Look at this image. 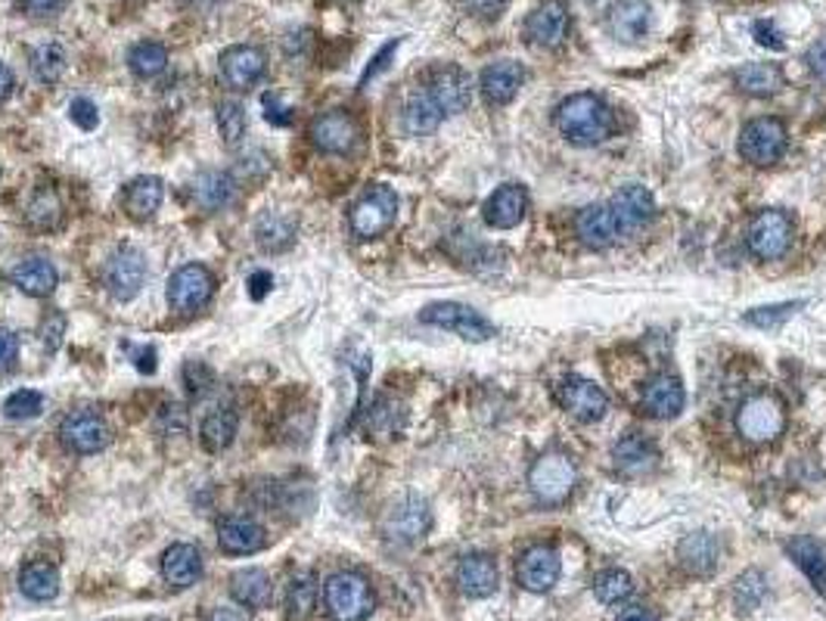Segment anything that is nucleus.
Listing matches in <instances>:
<instances>
[{
    "instance_id": "nucleus-41",
    "label": "nucleus",
    "mask_w": 826,
    "mask_h": 621,
    "mask_svg": "<svg viewBox=\"0 0 826 621\" xmlns=\"http://www.w3.org/2000/svg\"><path fill=\"white\" fill-rule=\"evenodd\" d=\"M594 594L603 606H619L634 594V578L624 568H606L594 582Z\"/></svg>"
},
{
    "instance_id": "nucleus-53",
    "label": "nucleus",
    "mask_w": 826,
    "mask_h": 621,
    "mask_svg": "<svg viewBox=\"0 0 826 621\" xmlns=\"http://www.w3.org/2000/svg\"><path fill=\"white\" fill-rule=\"evenodd\" d=\"M184 382H187V389L193 395H203L208 386H211V370H208L206 364H199V360H190L187 367H184Z\"/></svg>"
},
{
    "instance_id": "nucleus-45",
    "label": "nucleus",
    "mask_w": 826,
    "mask_h": 621,
    "mask_svg": "<svg viewBox=\"0 0 826 621\" xmlns=\"http://www.w3.org/2000/svg\"><path fill=\"white\" fill-rule=\"evenodd\" d=\"M799 308H805V301L792 299L780 301V304H761V308H752L743 321L749 323V326H758V330H777V326H783Z\"/></svg>"
},
{
    "instance_id": "nucleus-55",
    "label": "nucleus",
    "mask_w": 826,
    "mask_h": 621,
    "mask_svg": "<svg viewBox=\"0 0 826 621\" xmlns=\"http://www.w3.org/2000/svg\"><path fill=\"white\" fill-rule=\"evenodd\" d=\"M16 358H20V342L10 330L0 326V373H10L16 367Z\"/></svg>"
},
{
    "instance_id": "nucleus-56",
    "label": "nucleus",
    "mask_w": 826,
    "mask_h": 621,
    "mask_svg": "<svg viewBox=\"0 0 826 621\" xmlns=\"http://www.w3.org/2000/svg\"><path fill=\"white\" fill-rule=\"evenodd\" d=\"M805 62H807V72L817 78L821 84H826V38L814 41V44L807 47Z\"/></svg>"
},
{
    "instance_id": "nucleus-26",
    "label": "nucleus",
    "mask_w": 826,
    "mask_h": 621,
    "mask_svg": "<svg viewBox=\"0 0 826 621\" xmlns=\"http://www.w3.org/2000/svg\"><path fill=\"white\" fill-rule=\"evenodd\" d=\"M457 584L467 597H475V600H485L497 590L501 584V575H497V565L485 553H470L463 556L460 565H457Z\"/></svg>"
},
{
    "instance_id": "nucleus-25",
    "label": "nucleus",
    "mask_w": 826,
    "mask_h": 621,
    "mask_svg": "<svg viewBox=\"0 0 826 621\" xmlns=\"http://www.w3.org/2000/svg\"><path fill=\"white\" fill-rule=\"evenodd\" d=\"M612 460H616V470L624 472V475H643V472L656 467L658 448L653 445L650 435L624 433L612 448Z\"/></svg>"
},
{
    "instance_id": "nucleus-29",
    "label": "nucleus",
    "mask_w": 826,
    "mask_h": 621,
    "mask_svg": "<svg viewBox=\"0 0 826 621\" xmlns=\"http://www.w3.org/2000/svg\"><path fill=\"white\" fill-rule=\"evenodd\" d=\"M230 594L243 609H267L274 597V584L264 568H240L230 578Z\"/></svg>"
},
{
    "instance_id": "nucleus-40",
    "label": "nucleus",
    "mask_w": 826,
    "mask_h": 621,
    "mask_svg": "<svg viewBox=\"0 0 826 621\" xmlns=\"http://www.w3.org/2000/svg\"><path fill=\"white\" fill-rule=\"evenodd\" d=\"M128 66L137 78H156L165 72L169 66V50L156 41H144V44H134L131 54H128Z\"/></svg>"
},
{
    "instance_id": "nucleus-44",
    "label": "nucleus",
    "mask_w": 826,
    "mask_h": 621,
    "mask_svg": "<svg viewBox=\"0 0 826 621\" xmlns=\"http://www.w3.org/2000/svg\"><path fill=\"white\" fill-rule=\"evenodd\" d=\"M401 419H404V411L394 404L392 398H379L374 404V411L367 414V435L374 438H389L401 429Z\"/></svg>"
},
{
    "instance_id": "nucleus-47",
    "label": "nucleus",
    "mask_w": 826,
    "mask_h": 621,
    "mask_svg": "<svg viewBox=\"0 0 826 621\" xmlns=\"http://www.w3.org/2000/svg\"><path fill=\"white\" fill-rule=\"evenodd\" d=\"M218 131L225 137L227 147H237L245 137V110L237 100H225L218 106Z\"/></svg>"
},
{
    "instance_id": "nucleus-64",
    "label": "nucleus",
    "mask_w": 826,
    "mask_h": 621,
    "mask_svg": "<svg viewBox=\"0 0 826 621\" xmlns=\"http://www.w3.org/2000/svg\"><path fill=\"white\" fill-rule=\"evenodd\" d=\"M584 7H590V10H597V7H606L609 0H582Z\"/></svg>"
},
{
    "instance_id": "nucleus-1",
    "label": "nucleus",
    "mask_w": 826,
    "mask_h": 621,
    "mask_svg": "<svg viewBox=\"0 0 826 621\" xmlns=\"http://www.w3.org/2000/svg\"><path fill=\"white\" fill-rule=\"evenodd\" d=\"M557 131L575 147H597L616 134V113L597 94H572L553 113Z\"/></svg>"
},
{
    "instance_id": "nucleus-36",
    "label": "nucleus",
    "mask_w": 826,
    "mask_h": 621,
    "mask_svg": "<svg viewBox=\"0 0 826 621\" xmlns=\"http://www.w3.org/2000/svg\"><path fill=\"white\" fill-rule=\"evenodd\" d=\"M193 199L199 203L208 211H218L225 208L230 199H233V181L225 171H203L196 181H193Z\"/></svg>"
},
{
    "instance_id": "nucleus-63",
    "label": "nucleus",
    "mask_w": 826,
    "mask_h": 621,
    "mask_svg": "<svg viewBox=\"0 0 826 621\" xmlns=\"http://www.w3.org/2000/svg\"><path fill=\"white\" fill-rule=\"evenodd\" d=\"M137 355V370H144V373H152L156 370V352H134Z\"/></svg>"
},
{
    "instance_id": "nucleus-50",
    "label": "nucleus",
    "mask_w": 826,
    "mask_h": 621,
    "mask_svg": "<svg viewBox=\"0 0 826 621\" xmlns=\"http://www.w3.org/2000/svg\"><path fill=\"white\" fill-rule=\"evenodd\" d=\"M752 38L758 41L765 50H783V47H787V38H783V32L777 28V22L773 20L752 22Z\"/></svg>"
},
{
    "instance_id": "nucleus-23",
    "label": "nucleus",
    "mask_w": 826,
    "mask_h": 621,
    "mask_svg": "<svg viewBox=\"0 0 826 621\" xmlns=\"http://www.w3.org/2000/svg\"><path fill=\"white\" fill-rule=\"evenodd\" d=\"M221 76H225L227 88H233V91L252 88L264 76V54L259 47H245V44L227 47L221 54Z\"/></svg>"
},
{
    "instance_id": "nucleus-58",
    "label": "nucleus",
    "mask_w": 826,
    "mask_h": 621,
    "mask_svg": "<svg viewBox=\"0 0 826 621\" xmlns=\"http://www.w3.org/2000/svg\"><path fill=\"white\" fill-rule=\"evenodd\" d=\"M262 103H264V110H267L264 115H267V122H271V125H289V118H292V115H289L286 106H280V96L264 94Z\"/></svg>"
},
{
    "instance_id": "nucleus-13",
    "label": "nucleus",
    "mask_w": 826,
    "mask_h": 621,
    "mask_svg": "<svg viewBox=\"0 0 826 621\" xmlns=\"http://www.w3.org/2000/svg\"><path fill=\"white\" fill-rule=\"evenodd\" d=\"M606 206L612 208V218H616V225H619L624 240L638 237L640 230L650 225L653 215H656V199H653V193L646 187H640V184L621 187Z\"/></svg>"
},
{
    "instance_id": "nucleus-33",
    "label": "nucleus",
    "mask_w": 826,
    "mask_h": 621,
    "mask_svg": "<svg viewBox=\"0 0 826 621\" xmlns=\"http://www.w3.org/2000/svg\"><path fill=\"white\" fill-rule=\"evenodd\" d=\"M787 553L789 560L805 572V578L814 584V590L826 597V556L821 544L814 538H792L787 544Z\"/></svg>"
},
{
    "instance_id": "nucleus-31",
    "label": "nucleus",
    "mask_w": 826,
    "mask_h": 621,
    "mask_svg": "<svg viewBox=\"0 0 826 621\" xmlns=\"http://www.w3.org/2000/svg\"><path fill=\"white\" fill-rule=\"evenodd\" d=\"M57 267L47 262V258H25L13 267V286L22 289L25 296H35V299H44L57 289Z\"/></svg>"
},
{
    "instance_id": "nucleus-46",
    "label": "nucleus",
    "mask_w": 826,
    "mask_h": 621,
    "mask_svg": "<svg viewBox=\"0 0 826 621\" xmlns=\"http://www.w3.org/2000/svg\"><path fill=\"white\" fill-rule=\"evenodd\" d=\"M318 602V584L311 575H296L289 582V616L292 619H308Z\"/></svg>"
},
{
    "instance_id": "nucleus-19",
    "label": "nucleus",
    "mask_w": 826,
    "mask_h": 621,
    "mask_svg": "<svg viewBox=\"0 0 826 621\" xmlns=\"http://www.w3.org/2000/svg\"><path fill=\"white\" fill-rule=\"evenodd\" d=\"M526 84V66L516 59H497L485 66V72L479 78V91L489 100L491 106H507L516 100V94Z\"/></svg>"
},
{
    "instance_id": "nucleus-24",
    "label": "nucleus",
    "mask_w": 826,
    "mask_h": 621,
    "mask_svg": "<svg viewBox=\"0 0 826 621\" xmlns=\"http://www.w3.org/2000/svg\"><path fill=\"white\" fill-rule=\"evenodd\" d=\"M526 208V187H519V184H504V187H497L491 193L482 215H485V221H489V227H494V230H513L516 225H523Z\"/></svg>"
},
{
    "instance_id": "nucleus-43",
    "label": "nucleus",
    "mask_w": 826,
    "mask_h": 621,
    "mask_svg": "<svg viewBox=\"0 0 826 621\" xmlns=\"http://www.w3.org/2000/svg\"><path fill=\"white\" fill-rule=\"evenodd\" d=\"M28 225L38 227V230H57L59 221H62V206H59V196L54 189H38L35 199L28 203V211H25Z\"/></svg>"
},
{
    "instance_id": "nucleus-20",
    "label": "nucleus",
    "mask_w": 826,
    "mask_h": 621,
    "mask_svg": "<svg viewBox=\"0 0 826 621\" xmlns=\"http://www.w3.org/2000/svg\"><path fill=\"white\" fill-rule=\"evenodd\" d=\"M687 404V392H684V382L677 373H656L643 386L640 392V407L656 419H672L684 411Z\"/></svg>"
},
{
    "instance_id": "nucleus-32",
    "label": "nucleus",
    "mask_w": 826,
    "mask_h": 621,
    "mask_svg": "<svg viewBox=\"0 0 826 621\" xmlns=\"http://www.w3.org/2000/svg\"><path fill=\"white\" fill-rule=\"evenodd\" d=\"M677 563L684 565L690 575H709L718 563V544L712 534L693 531L677 544Z\"/></svg>"
},
{
    "instance_id": "nucleus-28",
    "label": "nucleus",
    "mask_w": 826,
    "mask_h": 621,
    "mask_svg": "<svg viewBox=\"0 0 826 621\" xmlns=\"http://www.w3.org/2000/svg\"><path fill=\"white\" fill-rule=\"evenodd\" d=\"M733 84L749 96H773L783 91L787 76L777 62H746L733 72Z\"/></svg>"
},
{
    "instance_id": "nucleus-17",
    "label": "nucleus",
    "mask_w": 826,
    "mask_h": 621,
    "mask_svg": "<svg viewBox=\"0 0 826 621\" xmlns=\"http://www.w3.org/2000/svg\"><path fill=\"white\" fill-rule=\"evenodd\" d=\"M357 140H360V125L355 122V115L345 113V110L323 113L311 122V143L318 150L345 156V152L355 150Z\"/></svg>"
},
{
    "instance_id": "nucleus-62",
    "label": "nucleus",
    "mask_w": 826,
    "mask_h": 621,
    "mask_svg": "<svg viewBox=\"0 0 826 621\" xmlns=\"http://www.w3.org/2000/svg\"><path fill=\"white\" fill-rule=\"evenodd\" d=\"M619 621H658L650 609H643V606H631V609H624L619 616Z\"/></svg>"
},
{
    "instance_id": "nucleus-49",
    "label": "nucleus",
    "mask_w": 826,
    "mask_h": 621,
    "mask_svg": "<svg viewBox=\"0 0 826 621\" xmlns=\"http://www.w3.org/2000/svg\"><path fill=\"white\" fill-rule=\"evenodd\" d=\"M41 411H44V398L35 389H20V392H13V395L7 398V404H3V414L10 416V419H32Z\"/></svg>"
},
{
    "instance_id": "nucleus-48",
    "label": "nucleus",
    "mask_w": 826,
    "mask_h": 621,
    "mask_svg": "<svg viewBox=\"0 0 826 621\" xmlns=\"http://www.w3.org/2000/svg\"><path fill=\"white\" fill-rule=\"evenodd\" d=\"M765 575L761 572H746L739 582H736V587H733V600H736V606H739V612H749V609H755L758 602L765 600Z\"/></svg>"
},
{
    "instance_id": "nucleus-60",
    "label": "nucleus",
    "mask_w": 826,
    "mask_h": 621,
    "mask_svg": "<svg viewBox=\"0 0 826 621\" xmlns=\"http://www.w3.org/2000/svg\"><path fill=\"white\" fill-rule=\"evenodd\" d=\"M206 621H249V616H245V609H237V606H218V609H211Z\"/></svg>"
},
{
    "instance_id": "nucleus-22",
    "label": "nucleus",
    "mask_w": 826,
    "mask_h": 621,
    "mask_svg": "<svg viewBox=\"0 0 826 621\" xmlns=\"http://www.w3.org/2000/svg\"><path fill=\"white\" fill-rule=\"evenodd\" d=\"M218 544L230 556H249V553H259L267 544V534L264 528L249 519V516H227L218 522Z\"/></svg>"
},
{
    "instance_id": "nucleus-34",
    "label": "nucleus",
    "mask_w": 826,
    "mask_h": 621,
    "mask_svg": "<svg viewBox=\"0 0 826 621\" xmlns=\"http://www.w3.org/2000/svg\"><path fill=\"white\" fill-rule=\"evenodd\" d=\"M162 196H165V187L159 177H137L125 187V211L131 215L134 221H147L152 218L159 206H162Z\"/></svg>"
},
{
    "instance_id": "nucleus-37",
    "label": "nucleus",
    "mask_w": 826,
    "mask_h": 621,
    "mask_svg": "<svg viewBox=\"0 0 826 621\" xmlns=\"http://www.w3.org/2000/svg\"><path fill=\"white\" fill-rule=\"evenodd\" d=\"M20 587L28 600H35V602L54 600V597L59 594V572L54 568V565H47V563H28L25 568H22Z\"/></svg>"
},
{
    "instance_id": "nucleus-30",
    "label": "nucleus",
    "mask_w": 826,
    "mask_h": 621,
    "mask_svg": "<svg viewBox=\"0 0 826 621\" xmlns=\"http://www.w3.org/2000/svg\"><path fill=\"white\" fill-rule=\"evenodd\" d=\"M162 575L171 587H190L203 575V556L193 544H174L162 556Z\"/></svg>"
},
{
    "instance_id": "nucleus-2",
    "label": "nucleus",
    "mask_w": 826,
    "mask_h": 621,
    "mask_svg": "<svg viewBox=\"0 0 826 621\" xmlns=\"http://www.w3.org/2000/svg\"><path fill=\"white\" fill-rule=\"evenodd\" d=\"M323 606L333 621H367L376 609V594L364 575L336 572L323 584Z\"/></svg>"
},
{
    "instance_id": "nucleus-16",
    "label": "nucleus",
    "mask_w": 826,
    "mask_h": 621,
    "mask_svg": "<svg viewBox=\"0 0 826 621\" xmlns=\"http://www.w3.org/2000/svg\"><path fill=\"white\" fill-rule=\"evenodd\" d=\"M563 575V560L553 547H528L526 553L516 560V582L531 594H547Z\"/></svg>"
},
{
    "instance_id": "nucleus-52",
    "label": "nucleus",
    "mask_w": 826,
    "mask_h": 621,
    "mask_svg": "<svg viewBox=\"0 0 826 621\" xmlns=\"http://www.w3.org/2000/svg\"><path fill=\"white\" fill-rule=\"evenodd\" d=\"M507 7L509 0H467V10L482 22H497L507 13Z\"/></svg>"
},
{
    "instance_id": "nucleus-42",
    "label": "nucleus",
    "mask_w": 826,
    "mask_h": 621,
    "mask_svg": "<svg viewBox=\"0 0 826 621\" xmlns=\"http://www.w3.org/2000/svg\"><path fill=\"white\" fill-rule=\"evenodd\" d=\"M32 72L41 84H54L66 72V50L59 44H41L32 50Z\"/></svg>"
},
{
    "instance_id": "nucleus-10",
    "label": "nucleus",
    "mask_w": 826,
    "mask_h": 621,
    "mask_svg": "<svg viewBox=\"0 0 826 621\" xmlns=\"http://www.w3.org/2000/svg\"><path fill=\"white\" fill-rule=\"evenodd\" d=\"M433 526V509L423 497L416 494H408L401 501H394L392 507L386 509V519H382V534L394 541V544H413L420 541L426 531Z\"/></svg>"
},
{
    "instance_id": "nucleus-5",
    "label": "nucleus",
    "mask_w": 826,
    "mask_h": 621,
    "mask_svg": "<svg viewBox=\"0 0 826 621\" xmlns=\"http://www.w3.org/2000/svg\"><path fill=\"white\" fill-rule=\"evenodd\" d=\"M789 147V131L787 125L773 115H761V118H752L743 125L739 131V156L758 165V169H768V165H777L783 159V152Z\"/></svg>"
},
{
    "instance_id": "nucleus-57",
    "label": "nucleus",
    "mask_w": 826,
    "mask_h": 621,
    "mask_svg": "<svg viewBox=\"0 0 826 621\" xmlns=\"http://www.w3.org/2000/svg\"><path fill=\"white\" fill-rule=\"evenodd\" d=\"M398 47H401V38L389 41V44H386V47H382V50H379V54H376L374 62H370V66H367V72H364V76H360V88H364V84H367V81H370V78L379 76V72H382V69H386V66H389V59L394 57V50H398Z\"/></svg>"
},
{
    "instance_id": "nucleus-35",
    "label": "nucleus",
    "mask_w": 826,
    "mask_h": 621,
    "mask_svg": "<svg viewBox=\"0 0 826 621\" xmlns=\"http://www.w3.org/2000/svg\"><path fill=\"white\" fill-rule=\"evenodd\" d=\"M255 240L264 252H283L296 240V221L283 211H264L255 225Z\"/></svg>"
},
{
    "instance_id": "nucleus-4",
    "label": "nucleus",
    "mask_w": 826,
    "mask_h": 621,
    "mask_svg": "<svg viewBox=\"0 0 826 621\" xmlns=\"http://www.w3.org/2000/svg\"><path fill=\"white\" fill-rule=\"evenodd\" d=\"M787 429V404L777 392H755L736 411V433L752 445L777 441Z\"/></svg>"
},
{
    "instance_id": "nucleus-54",
    "label": "nucleus",
    "mask_w": 826,
    "mask_h": 621,
    "mask_svg": "<svg viewBox=\"0 0 826 621\" xmlns=\"http://www.w3.org/2000/svg\"><path fill=\"white\" fill-rule=\"evenodd\" d=\"M16 7L25 16H57L69 7V0H16Z\"/></svg>"
},
{
    "instance_id": "nucleus-12",
    "label": "nucleus",
    "mask_w": 826,
    "mask_h": 621,
    "mask_svg": "<svg viewBox=\"0 0 826 621\" xmlns=\"http://www.w3.org/2000/svg\"><path fill=\"white\" fill-rule=\"evenodd\" d=\"M211 296H215V277L203 264H184L181 271L171 274L169 301L174 311L193 314V311L206 308Z\"/></svg>"
},
{
    "instance_id": "nucleus-3",
    "label": "nucleus",
    "mask_w": 826,
    "mask_h": 621,
    "mask_svg": "<svg viewBox=\"0 0 826 621\" xmlns=\"http://www.w3.org/2000/svg\"><path fill=\"white\" fill-rule=\"evenodd\" d=\"M578 485V470L572 463V457L563 451L541 453L531 470H528V491L535 494L538 504L544 507H560L572 497V491Z\"/></svg>"
},
{
    "instance_id": "nucleus-18",
    "label": "nucleus",
    "mask_w": 826,
    "mask_h": 621,
    "mask_svg": "<svg viewBox=\"0 0 826 621\" xmlns=\"http://www.w3.org/2000/svg\"><path fill=\"white\" fill-rule=\"evenodd\" d=\"M59 438L69 451L96 453L110 445V426L91 411H76L59 423Z\"/></svg>"
},
{
    "instance_id": "nucleus-38",
    "label": "nucleus",
    "mask_w": 826,
    "mask_h": 621,
    "mask_svg": "<svg viewBox=\"0 0 826 621\" xmlns=\"http://www.w3.org/2000/svg\"><path fill=\"white\" fill-rule=\"evenodd\" d=\"M401 122H404V131L408 134H413V137H426V134H433L435 128L445 122V115L435 110V103L429 96L423 94V91H416V94L408 100Z\"/></svg>"
},
{
    "instance_id": "nucleus-15",
    "label": "nucleus",
    "mask_w": 826,
    "mask_h": 621,
    "mask_svg": "<svg viewBox=\"0 0 826 621\" xmlns=\"http://www.w3.org/2000/svg\"><path fill=\"white\" fill-rule=\"evenodd\" d=\"M653 22H656V13L650 0H619L609 7L606 28L619 44H640L643 38H650Z\"/></svg>"
},
{
    "instance_id": "nucleus-61",
    "label": "nucleus",
    "mask_w": 826,
    "mask_h": 621,
    "mask_svg": "<svg viewBox=\"0 0 826 621\" xmlns=\"http://www.w3.org/2000/svg\"><path fill=\"white\" fill-rule=\"evenodd\" d=\"M13 88H16V81H13L10 66H7V62H0V103H7V100H10Z\"/></svg>"
},
{
    "instance_id": "nucleus-9",
    "label": "nucleus",
    "mask_w": 826,
    "mask_h": 621,
    "mask_svg": "<svg viewBox=\"0 0 826 621\" xmlns=\"http://www.w3.org/2000/svg\"><path fill=\"white\" fill-rule=\"evenodd\" d=\"M398 215V196L389 187H370L352 208V230L360 240H376L394 225Z\"/></svg>"
},
{
    "instance_id": "nucleus-6",
    "label": "nucleus",
    "mask_w": 826,
    "mask_h": 621,
    "mask_svg": "<svg viewBox=\"0 0 826 621\" xmlns=\"http://www.w3.org/2000/svg\"><path fill=\"white\" fill-rule=\"evenodd\" d=\"M792 240H795V225L789 218L787 211L780 208H765L752 218L749 233H746V243H749V252L761 262H777L783 258L789 249H792Z\"/></svg>"
},
{
    "instance_id": "nucleus-7",
    "label": "nucleus",
    "mask_w": 826,
    "mask_h": 621,
    "mask_svg": "<svg viewBox=\"0 0 826 621\" xmlns=\"http://www.w3.org/2000/svg\"><path fill=\"white\" fill-rule=\"evenodd\" d=\"M420 91L433 100L438 113L445 115V118H451V115L463 113V110L470 106L472 81L460 66L441 62V66H433V69L426 72V81H423Z\"/></svg>"
},
{
    "instance_id": "nucleus-21",
    "label": "nucleus",
    "mask_w": 826,
    "mask_h": 621,
    "mask_svg": "<svg viewBox=\"0 0 826 621\" xmlns=\"http://www.w3.org/2000/svg\"><path fill=\"white\" fill-rule=\"evenodd\" d=\"M147 280V258L137 249H118L106 264V286L118 301L134 299Z\"/></svg>"
},
{
    "instance_id": "nucleus-8",
    "label": "nucleus",
    "mask_w": 826,
    "mask_h": 621,
    "mask_svg": "<svg viewBox=\"0 0 826 621\" xmlns=\"http://www.w3.org/2000/svg\"><path fill=\"white\" fill-rule=\"evenodd\" d=\"M420 321L438 326V330H448V333H457L460 340L467 342H485L494 336V323L485 314H479L475 308L460 304V301H435V304L420 311Z\"/></svg>"
},
{
    "instance_id": "nucleus-27",
    "label": "nucleus",
    "mask_w": 826,
    "mask_h": 621,
    "mask_svg": "<svg viewBox=\"0 0 826 621\" xmlns=\"http://www.w3.org/2000/svg\"><path fill=\"white\" fill-rule=\"evenodd\" d=\"M575 227H578L582 243L590 245V249H612V245L624 243V237H621L609 206H587L578 215V225Z\"/></svg>"
},
{
    "instance_id": "nucleus-59",
    "label": "nucleus",
    "mask_w": 826,
    "mask_h": 621,
    "mask_svg": "<svg viewBox=\"0 0 826 621\" xmlns=\"http://www.w3.org/2000/svg\"><path fill=\"white\" fill-rule=\"evenodd\" d=\"M271 274L267 271H255L252 277H249V292H252V299H264V292L271 289Z\"/></svg>"
},
{
    "instance_id": "nucleus-51",
    "label": "nucleus",
    "mask_w": 826,
    "mask_h": 621,
    "mask_svg": "<svg viewBox=\"0 0 826 621\" xmlns=\"http://www.w3.org/2000/svg\"><path fill=\"white\" fill-rule=\"evenodd\" d=\"M69 115H72V122H76L81 131H94L96 125H100V113H96V106L88 96H76L72 106H69Z\"/></svg>"
},
{
    "instance_id": "nucleus-39",
    "label": "nucleus",
    "mask_w": 826,
    "mask_h": 621,
    "mask_svg": "<svg viewBox=\"0 0 826 621\" xmlns=\"http://www.w3.org/2000/svg\"><path fill=\"white\" fill-rule=\"evenodd\" d=\"M233 435H237V414L233 411H215L203 419V429H199V438L206 445V451L221 453L233 445Z\"/></svg>"
},
{
    "instance_id": "nucleus-11",
    "label": "nucleus",
    "mask_w": 826,
    "mask_h": 621,
    "mask_svg": "<svg viewBox=\"0 0 826 621\" xmlns=\"http://www.w3.org/2000/svg\"><path fill=\"white\" fill-rule=\"evenodd\" d=\"M557 401L565 414L578 423H597L609 414V395L597 382L584 377H565L557 389Z\"/></svg>"
},
{
    "instance_id": "nucleus-14",
    "label": "nucleus",
    "mask_w": 826,
    "mask_h": 621,
    "mask_svg": "<svg viewBox=\"0 0 826 621\" xmlns=\"http://www.w3.org/2000/svg\"><path fill=\"white\" fill-rule=\"evenodd\" d=\"M569 32H572V13L563 0H547L528 13L526 41H531L535 47H544V50L563 47Z\"/></svg>"
}]
</instances>
